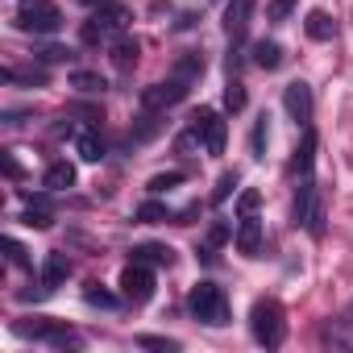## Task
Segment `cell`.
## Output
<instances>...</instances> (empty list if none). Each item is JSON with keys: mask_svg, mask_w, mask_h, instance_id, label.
I'll use <instances>...</instances> for the list:
<instances>
[{"mask_svg": "<svg viewBox=\"0 0 353 353\" xmlns=\"http://www.w3.org/2000/svg\"><path fill=\"white\" fill-rule=\"evenodd\" d=\"M196 75H204V59L196 54V50H188L179 63H174V79H183V83H192Z\"/></svg>", "mask_w": 353, "mask_h": 353, "instance_id": "obj_19", "label": "cell"}, {"mask_svg": "<svg viewBox=\"0 0 353 353\" xmlns=\"http://www.w3.org/2000/svg\"><path fill=\"white\" fill-rule=\"evenodd\" d=\"M67 274H71V262H67V254H46V266H42V287L50 291V287H59Z\"/></svg>", "mask_w": 353, "mask_h": 353, "instance_id": "obj_15", "label": "cell"}, {"mask_svg": "<svg viewBox=\"0 0 353 353\" xmlns=\"http://www.w3.org/2000/svg\"><path fill=\"white\" fill-rule=\"evenodd\" d=\"M266 137H270V133H266V117H262V121L254 125V154H258V158H262V150H266Z\"/></svg>", "mask_w": 353, "mask_h": 353, "instance_id": "obj_33", "label": "cell"}, {"mask_svg": "<svg viewBox=\"0 0 353 353\" xmlns=\"http://www.w3.org/2000/svg\"><path fill=\"white\" fill-rule=\"evenodd\" d=\"M312 162H316V133H303V145L295 150V170L312 174Z\"/></svg>", "mask_w": 353, "mask_h": 353, "instance_id": "obj_21", "label": "cell"}, {"mask_svg": "<svg viewBox=\"0 0 353 353\" xmlns=\"http://www.w3.org/2000/svg\"><path fill=\"white\" fill-rule=\"evenodd\" d=\"M5 254H9V262H13V266H21V270L30 266V254H26V245H21V241L5 237Z\"/></svg>", "mask_w": 353, "mask_h": 353, "instance_id": "obj_27", "label": "cell"}, {"mask_svg": "<svg viewBox=\"0 0 353 353\" xmlns=\"http://www.w3.org/2000/svg\"><path fill=\"white\" fill-rule=\"evenodd\" d=\"M279 63H283V46L279 42H254V67L274 71Z\"/></svg>", "mask_w": 353, "mask_h": 353, "instance_id": "obj_17", "label": "cell"}, {"mask_svg": "<svg viewBox=\"0 0 353 353\" xmlns=\"http://www.w3.org/2000/svg\"><path fill=\"white\" fill-rule=\"evenodd\" d=\"M303 30H307V38H312V42H328V38L336 34V26H332V17H328V13H320V9H316V13H307V21H303Z\"/></svg>", "mask_w": 353, "mask_h": 353, "instance_id": "obj_16", "label": "cell"}, {"mask_svg": "<svg viewBox=\"0 0 353 353\" xmlns=\"http://www.w3.org/2000/svg\"><path fill=\"white\" fill-rule=\"evenodd\" d=\"M133 262H145V266H150V262H154V266H170L174 254H170L166 245H154V241H150V245H137V250H133Z\"/></svg>", "mask_w": 353, "mask_h": 353, "instance_id": "obj_18", "label": "cell"}, {"mask_svg": "<svg viewBox=\"0 0 353 353\" xmlns=\"http://www.w3.org/2000/svg\"><path fill=\"white\" fill-rule=\"evenodd\" d=\"M237 188V170H229V174H221V183H216V192H212V200L221 204V200H229V192Z\"/></svg>", "mask_w": 353, "mask_h": 353, "instance_id": "obj_31", "label": "cell"}, {"mask_svg": "<svg viewBox=\"0 0 353 353\" xmlns=\"http://www.w3.org/2000/svg\"><path fill=\"white\" fill-rule=\"evenodd\" d=\"M75 154H79L83 162H100V158H104V137H100L96 129H79V133H75Z\"/></svg>", "mask_w": 353, "mask_h": 353, "instance_id": "obj_12", "label": "cell"}, {"mask_svg": "<svg viewBox=\"0 0 353 353\" xmlns=\"http://www.w3.org/2000/svg\"><path fill=\"white\" fill-rule=\"evenodd\" d=\"M188 96V83L183 79H166V83H150L145 92H141V104L150 108V112H162V108H170V104H179Z\"/></svg>", "mask_w": 353, "mask_h": 353, "instance_id": "obj_8", "label": "cell"}, {"mask_svg": "<svg viewBox=\"0 0 353 353\" xmlns=\"http://www.w3.org/2000/svg\"><path fill=\"white\" fill-rule=\"evenodd\" d=\"M258 192H241V200H237V216H250V212H258Z\"/></svg>", "mask_w": 353, "mask_h": 353, "instance_id": "obj_32", "label": "cell"}, {"mask_svg": "<svg viewBox=\"0 0 353 353\" xmlns=\"http://www.w3.org/2000/svg\"><path fill=\"white\" fill-rule=\"evenodd\" d=\"M137 221H145V225H158V221H170V212H166V204H158V200H145V204L137 208Z\"/></svg>", "mask_w": 353, "mask_h": 353, "instance_id": "obj_23", "label": "cell"}, {"mask_svg": "<svg viewBox=\"0 0 353 353\" xmlns=\"http://www.w3.org/2000/svg\"><path fill=\"white\" fill-rule=\"evenodd\" d=\"M17 30L26 34H59L63 30V9L54 0H17Z\"/></svg>", "mask_w": 353, "mask_h": 353, "instance_id": "obj_4", "label": "cell"}, {"mask_svg": "<svg viewBox=\"0 0 353 353\" xmlns=\"http://www.w3.org/2000/svg\"><path fill=\"white\" fill-rule=\"evenodd\" d=\"M283 108H287V117L295 121V125H307L312 121V88L303 83V79H295V83H287L283 88Z\"/></svg>", "mask_w": 353, "mask_h": 353, "instance_id": "obj_9", "label": "cell"}, {"mask_svg": "<svg viewBox=\"0 0 353 353\" xmlns=\"http://www.w3.org/2000/svg\"><path fill=\"white\" fill-rule=\"evenodd\" d=\"M250 17H254V0H229V9H225V34L233 42H241L245 30H250Z\"/></svg>", "mask_w": 353, "mask_h": 353, "instance_id": "obj_10", "label": "cell"}, {"mask_svg": "<svg viewBox=\"0 0 353 353\" xmlns=\"http://www.w3.org/2000/svg\"><path fill=\"white\" fill-rule=\"evenodd\" d=\"M71 88H79V92L96 96V92H104L108 83H104V75H96V71H71Z\"/></svg>", "mask_w": 353, "mask_h": 353, "instance_id": "obj_20", "label": "cell"}, {"mask_svg": "<svg viewBox=\"0 0 353 353\" xmlns=\"http://www.w3.org/2000/svg\"><path fill=\"white\" fill-rule=\"evenodd\" d=\"M17 332L21 336H34V341H46V345H54V349H79L83 341H79V332H71L67 324H54V320H21L17 324Z\"/></svg>", "mask_w": 353, "mask_h": 353, "instance_id": "obj_5", "label": "cell"}, {"mask_svg": "<svg viewBox=\"0 0 353 353\" xmlns=\"http://www.w3.org/2000/svg\"><path fill=\"white\" fill-rule=\"evenodd\" d=\"M192 129H196V137L204 141L208 154H225V121H221L212 108H200V112L192 117Z\"/></svg>", "mask_w": 353, "mask_h": 353, "instance_id": "obj_7", "label": "cell"}, {"mask_svg": "<svg viewBox=\"0 0 353 353\" xmlns=\"http://www.w3.org/2000/svg\"><path fill=\"white\" fill-rule=\"evenodd\" d=\"M345 316H349V320H353V303H349V312H345Z\"/></svg>", "mask_w": 353, "mask_h": 353, "instance_id": "obj_35", "label": "cell"}, {"mask_svg": "<svg viewBox=\"0 0 353 353\" xmlns=\"http://www.w3.org/2000/svg\"><path fill=\"white\" fill-rule=\"evenodd\" d=\"M71 59H75V50H67V46H42V50H38V63H50V67L71 63Z\"/></svg>", "mask_w": 353, "mask_h": 353, "instance_id": "obj_24", "label": "cell"}, {"mask_svg": "<svg viewBox=\"0 0 353 353\" xmlns=\"http://www.w3.org/2000/svg\"><path fill=\"white\" fill-rule=\"evenodd\" d=\"M174 183H183V174L179 170H166V174H154V179H150V192H170Z\"/></svg>", "mask_w": 353, "mask_h": 353, "instance_id": "obj_29", "label": "cell"}, {"mask_svg": "<svg viewBox=\"0 0 353 353\" xmlns=\"http://www.w3.org/2000/svg\"><path fill=\"white\" fill-rule=\"evenodd\" d=\"M121 295H125L129 303H145V299L154 295V270H150L145 262H129V266L121 270Z\"/></svg>", "mask_w": 353, "mask_h": 353, "instance_id": "obj_6", "label": "cell"}, {"mask_svg": "<svg viewBox=\"0 0 353 353\" xmlns=\"http://www.w3.org/2000/svg\"><path fill=\"white\" fill-rule=\"evenodd\" d=\"M225 108H229V112H241V108H245V88H241L237 79L225 88Z\"/></svg>", "mask_w": 353, "mask_h": 353, "instance_id": "obj_26", "label": "cell"}, {"mask_svg": "<svg viewBox=\"0 0 353 353\" xmlns=\"http://www.w3.org/2000/svg\"><path fill=\"white\" fill-rule=\"evenodd\" d=\"M141 349H162V353H174L179 349V341H166V336H137Z\"/></svg>", "mask_w": 353, "mask_h": 353, "instance_id": "obj_30", "label": "cell"}, {"mask_svg": "<svg viewBox=\"0 0 353 353\" xmlns=\"http://www.w3.org/2000/svg\"><path fill=\"white\" fill-rule=\"evenodd\" d=\"M250 332L266 349L283 345V336H287V312H283V303L279 299H258L254 312H250Z\"/></svg>", "mask_w": 353, "mask_h": 353, "instance_id": "obj_2", "label": "cell"}, {"mask_svg": "<svg viewBox=\"0 0 353 353\" xmlns=\"http://www.w3.org/2000/svg\"><path fill=\"white\" fill-rule=\"evenodd\" d=\"M137 54H141V46H137V38H129V34H121V38L112 42V63H117L121 71H129V67H137Z\"/></svg>", "mask_w": 353, "mask_h": 353, "instance_id": "obj_14", "label": "cell"}, {"mask_svg": "<svg viewBox=\"0 0 353 353\" xmlns=\"http://www.w3.org/2000/svg\"><path fill=\"white\" fill-rule=\"evenodd\" d=\"M79 5H104V0H79Z\"/></svg>", "mask_w": 353, "mask_h": 353, "instance_id": "obj_34", "label": "cell"}, {"mask_svg": "<svg viewBox=\"0 0 353 353\" xmlns=\"http://www.w3.org/2000/svg\"><path fill=\"white\" fill-rule=\"evenodd\" d=\"M188 307H192V316H196L200 324H208V328L229 324V299H225V291H221L216 283H196L192 295H188Z\"/></svg>", "mask_w": 353, "mask_h": 353, "instance_id": "obj_3", "label": "cell"}, {"mask_svg": "<svg viewBox=\"0 0 353 353\" xmlns=\"http://www.w3.org/2000/svg\"><path fill=\"white\" fill-rule=\"evenodd\" d=\"M21 225H30V229H50V225H54V216H50V208H42V204H26Z\"/></svg>", "mask_w": 353, "mask_h": 353, "instance_id": "obj_22", "label": "cell"}, {"mask_svg": "<svg viewBox=\"0 0 353 353\" xmlns=\"http://www.w3.org/2000/svg\"><path fill=\"white\" fill-rule=\"evenodd\" d=\"M258 245H262V221H258V212H250L237 225V250L241 254H258Z\"/></svg>", "mask_w": 353, "mask_h": 353, "instance_id": "obj_11", "label": "cell"}, {"mask_svg": "<svg viewBox=\"0 0 353 353\" xmlns=\"http://www.w3.org/2000/svg\"><path fill=\"white\" fill-rule=\"evenodd\" d=\"M291 9H295V0H270V5H266V21H287Z\"/></svg>", "mask_w": 353, "mask_h": 353, "instance_id": "obj_28", "label": "cell"}, {"mask_svg": "<svg viewBox=\"0 0 353 353\" xmlns=\"http://www.w3.org/2000/svg\"><path fill=\"white\" fill-rule=\"evenodd\" d=\"M83 299L92 303V307H117V299L100 287V283H88V291H83Z\"/></svg>", "mask_w": 353, "mask_h": 353, "instance_id": "obj_25", "label": "cell"}, {"mask_svg": "<svg viewBox=\"0 0 353 353\" xmlns=\"http://www.w3.org/2000/svg\"><path fill=\"white\" fill-rule=\"evenodd\" d=\"M42 183L50 188V192H63V188H71L75 183V166L63 158V162H50L46 166V174H42Z\"/></svg>", "mask_w": 353, "mask_h": 353, "instance_id": "obj_13", "label": "cell"}, {"mask_svg": "<svg viewBox=\"0 0 353 353\" xmlns=\"http://www.w3.org/2000/svg\"><path fill=\"white\" fill-rule=\"evenodd\" d=\"M125 30H129V9H125V5H100V9L83 21L79 38H83L88 46H104V42H117Z\"/></svg>", "mask_w": 353, "mask_h": 353, "instance_id": "obj_1", "label": "cell"}]
</instances>
